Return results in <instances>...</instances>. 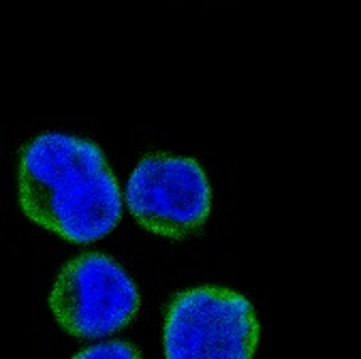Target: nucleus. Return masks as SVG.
<instances>
[{"label": "nucleus", "mask_w": 361, "mask_h": 359, "mask_svg": "<svg viewBox=\"0 0 361 359\" xmlns=\"http://www.w3.org/2000/svg\"><path fill=\"white\" fill-rule=\"evenodd\" d=\"M20 205L26 217L71 244H92L122 219L118 180L94 141L43 133L20 159Z\"/></svg>", "instance_id": "f257e3e1"}, {"label": "nucleus", "mask_w": 361, "mask_h": 359, "mask_svg": "<svg viewBox=\"0 0 361 359\" xmlns=\"http://www.w3.org/2000/svg\"><path fill=\"white\" fill-rule=\"evenodd\" d=\"M252 304L227 286H195L167 306L165 359H252L259 344Z\"/></svg>", "instance_id": "f03ea898"}, {"label": "nucleus", "mask_w": 361, "mask_h": 359, "mask_svg": "<svg viewBox=\"0 0 361 359\" xmlns=\"http://www.w3.org/2000/svg\"><path fill=\"white\" fill-rule=\"evenodd\" d=\"M141 300L128 272L107 255L84 252L58 274L49 308L58 325L75 338H105L124 329Z\"/></svg>", "instance_id": "7ed1b4c3"}, {"label": "nucleus", "mask_w": 361, "mask_h": 359, "mask_svg": "<svg viewBox=\"0 0 361 359\" xmlns=\"http://www.w3.org/2000/svg\"><path fill=\"white\" fill-rule=\"evenodd\" d=\"M124 199L139 227L169 240L199 233L212 209V188L201 165L173 154L143 157L126 182Z\"/></svg>", "instance_id": "20e7f679"}, {"label": "nucleus", "mask_w": 361, "mask_h": 359, "mask_svg": "<svg viewBox=\"0 0 361 359\" xmlns=\"http://www.w3.org/2000/svg\"><path fill=\"white\" fill-rule=\"evenodd\" d=\"M73 359H141V353L126 340H109L80 351Z\"/></svg>", "instance_id": "39448f33"}]
</instances>
